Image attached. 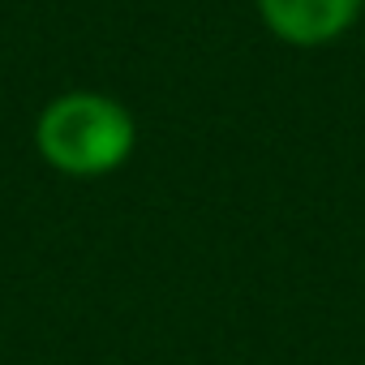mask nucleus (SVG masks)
Masks as SVG:
<instances>
[{
	"mask_svg": "<svg viewBox=\"0 0 365 365\" xmlns=\"http://www.w3.org/2000/svg\"><path fill=\"white\" fill-rule=\"evenodd\" d=\"M258 9H262V22L279 39L314 48V43L344 35L356 22L361 0H258Z\"/></svg>",
	"mask_w": 365,
	"mask_h": 365,
	"instance_id": "f03ea898",
	"label": "nucleus"
},
{
	"mask_svg": "<svg viewBox=\"0 0 365 365\" xmlns=\"http://www.w3.org/2000/svg\"><path fill=\"white\" fill-rule=\"evenodd\" d=\"M35 142H39V155L56 172L103 176L129 159L133 116L108 95L73 91L43 108V116L35 125Z\"/></svg>",
	"mask_w": 365,
	"mask_h": 365,
	"instance_id": "f257e3e1",
	"label": "nucleus"
}]
</instances>
